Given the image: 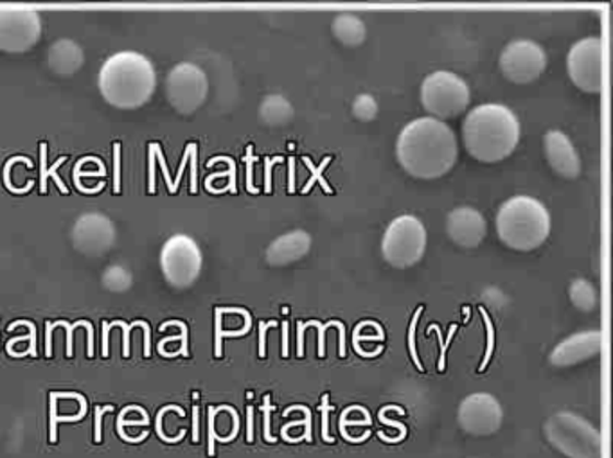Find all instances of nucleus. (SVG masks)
Segmentation results:
<instances>
[{
    "label": "nucleus",
    "mask_w": 613,
    "mask_h": 458,
    "mask_svg": "<svg viewBox=\"0 0 613 458\" xmlns=\"http://www.w3.org/2000/svg\"><path fill=\"white\" fill-rule=\"evenodd\" d=\"M459 156L456 133L434 117L409 122L396 141V158L411 177L436 180L456 166Z\"/></svg>",
    "instance_id": "f257e3e1"
},
{
    "label": "nucleus",
    "mask_w": 613,
    "mask_h": 458,
    "mask_svg": "<svg viewBox=\"0 0 613 458\" xmlns=\"http://www.w3.org/2000/svg\"><path fill=\"white\" fill-rule=\"evenodd\" d=\"M520 121L517 114L498 105H479L462 121V141L467 152L479 162L495 164L512 155L520 142Z\"/></svg>",
    "instance_id": "f03ea898"
},
{
    "label": "nucleus",
    "mask_w": 613,
    "mask_h": 458,
    "mask_svg": "<svg viewBox=\"0 0 613 458\" xmlns=\"http://www.w3.org/2000/svg\"><path fill=\"white\" fill-rule=\"evenodd\" d=\"M97 86L105 102L119 110H133L152 99L157 72L141 52H116L103 63Z\"/></svg>",
    "instance_id": "7ed1b4c3"
},
{
    "label": "nucleus",
    "mask_w": 613,
    "mask_h": 458,
    "mask_svg": "<svg viewBox=\"0 0 613 458\" xmlns=\"http://www.w3.org/2000/svg\"><path fill=\"white\" fill-rule=\"evenodd\" d=\"M495 227L506 247L531 253L547 242L551 214L537 198L518 195L502 203L495 218Z\"/></svg>",
    "instance_id": "20e7f679"
},
{
    "label": "nucleus",
    "mask_w": 613,
    "mask_h": 458,
    "mask_svg": "<svg viewBox=\"0 0 613 458\" xmlns=\"http://www.w3.org/2000/svg\"><path fill=\"white\" fill-rule=\"evenodd\" d=\"M547 443L567 458H603L601 433L578 413L557 412L543 426Z\"/></svg>",
    "instance_id": "39448f33"
},
{
    "label": "nucleus",
    "mask_w": 613,
    "mask_h": 458,
    "mask_svg": "<svg viewBox=\"0 0 613 458\" xmlns=\"http://www.w3.org/2000/svg\"><path fill=\"white\" fill-rule=\"evenodd\" d=\"M421 105L437 121H448L467 111L472 102V91L467 81L456 72L436 71L421 83Z\"/></svg>",
    "instance_id": "423d86ee"
},
{
    "label": "nucleus",
    "mask_w": 613,
    "mask_h": 458,
    "mask_svg": "<svg viewBox=\"0 0 613 458\" xmlns=\"http://www.w3.org/2000/svg\"><path fill=\"white\" fill-rule=\"evenodd\" d=\"M428 234L420 218L401 214L389 223L381 237V254L390 267L411 268L425 256Z\"/></svg>",
    "instance_id": "0eeeda50"
},
{
    "label": "nucleus",
    "mask_w": 613,
    "mask_h": 458,
    "mask_svg": "<svg viewBox=\"0 0 613 458\" xmlns=\"http://www.w3.org/2000/svg\"><path fill=\"white\" fill-rule=\"evenodd\" d=\"M203 267L202 250L193 237L177 234L164 243L161 250V270L173 287L193 286Z\"/></svg>",
    "instance_id": "6e6552de"
},
{
    "label": "nucleus",
    "mask_w": 613,
    "mask_h": 458,
    "mask_svg": "<svg viewBox=\"0 0 613 458\" xmlns=\"http://www.w3.org/2000/svg\"><path fill=\"white\" fill-rule=\"evenodd\" d=\"M44 24L38 11L22 5L0 8V51L22 55L40 42Z\"/></svg>",
    "instance_id": "1a4fd4ad"
},
{
    "label": "nucleus",
    "mask_w": 613,
    "mask_h": 458,
    "mask_svg": "<svg viewBox=\"0 0 613 458\" xmlns=\"http://www.w3.org/2000/svg\"><path fill=\"white\" fill-rule=\"evenodd\" d=\"M208 94V74L194 63L184 61V63L173 67L167 74V102L182 116L194 114L205 103Z\"/></svg>",
    "instance_id": "9d476101"
},
{
    "label": "nucleus",
    "mask_w": 613,
    "mask_h": 458,
    "mask_svg": "<svg viewBox=\"0 0 613 458\" xmlns=\"http://www.w3.org/2000/svg\"><path fill=\"white\" fill-rule=\"evenodd\" d=\"M604 46L598 36L576 42L567 55V74L579 91L599 94L603 91Z\"/></svg>",
    "instance_id": "9b49d317"
},
{
    "label": "nucleus",
    "mask_w": 613,
    "mask_h": 458,
    "mask_svg": "<svg viewBox=\"0 0 613 458\" xmlns=\"http://www.w3.org/2000/svg\"><path fill=\"white\" fill-rule=\"evenodd\" d=\"M498 66L507 80L517 85H528L542 77L547 67V55L537 42L518 38L504 47Z\"/></svg>",
    "instance_id": "f8f14e48"
},
{
    "label": "nucleus",
    "mask_w": 613,
    "mask_h": 458,
    "mask_svg": "<svg viewBox=\"0 0 613 458\" xmlns=\"http://www.w3.org/2000/svg\"><path fill=\"white\" fill-rule=\"evenodd\" d=\"M457 421L468 435L490 437L502 428L504 410H502L498 399L492 394H470L459 404Z\"/></svg>",
    "instance_id": "ddd939ff"
},
{
    "label": "nucleus",
    "mask_w": 613,
    "mask_h": 458,
    "mask_svg": "<svg viewBox=\"0 0 613 458\" xmlns=\"http://www.w3.org/2000/svg\"><path fill=\"white\" fill-rule=\"evenodd\" d=\"M71 239L74 248L85 256H103L116 243V225L102 212H86L74 223Z\"/></svg>",
    "instance_id": "4468645a"
},
{
    "label": "nucleus",
    "mask_w": 613,
    "mask_h": 458,
    "mask_svg": "<svg viewBox=\"0 0 613 458\" xmlns=\"http://www.w3.org/2000/svg\"><path fill=\"white\" fill-rule=\"evenodd\" d=\"M601 348H603V332L599 329L574 332L551 351L549 362L554 367H574L598 356Z\"/></svg>",
    "instance_id": "2eb2a0df"
},
{
    "label": "nucleus",
    "mask_w": 613,
    "mask_h": 458,
    "mask_svg": "<svg viewBox=\"0 0 613 458\" xmlns=\"http://www.w3.org/2000/svg\"><path fill=\"white\" fill-rule=\"evenodd\" d=\"M446 234L459 247H479L487 234L486 218L473 207H457L446 216Z\"/></svg>",
    "instance_id": "dca6fc26"
},
{
    "label": "nucleus",
    "mask_w": 613,
    "mask_h": 458,
    "mask_svg": "<svg viewBox=\"0 0 613 458\" xmlns=\"http://www.w3.org/2000/svg\"><path fill=\"white\" fill-rule=\"evenodd\" d=\"M543 150L547 156L553 172L563 178H578L581 173V158H579L573 141L563 131L549 130L543 137Z\"/></svg>",
    "instance_id": "f3484780"
},
{
    "label": "nucleus",
    "mask_w": 613,
    "mask_h": 458,
    "mask_svg": "<svg viewBox=\"0 0 613 458\" xmlns=\"http://www.w3.org/2000/svg\"><path fill=\"white\" fill-rule=\"evenodd\" d=\"M311 245H314V237L308 232L303 228L290 231L270 243L264 259L270 267H288L292 262L300 261L303 257L308 256Z\"/></svg>",
    "instance_id": "a211bd4d"
},
{
    "label": "nucleus",
    "mask_w": 613,
    "mask_h": 458,
    "mask_svg": "<svg viewBox=\"0 0 613 458\" xmlns=\"http://www.w3.org/2000/svg\"><path fill=\"white\" fill-rule=\"evenodd\" d=\"M47 63L58 77H72L80 72L85 63V52L78 42L71 40V38H60L49 47Z\"/></svg>",
    "instance_id": "6ab92c4d"
},
{
    "label": "nucleus",
    "mask_w": 613,
    "mask_h": 458,
    "mask_svg": "<svg viewBox=\"0 0 613 458\" xmlns=\"http://www.w3.org/2000/svg\"><path fill=\"white\" fill-rule=\"evenodd\" d=\"M258 116L264 127L279 128L294 119L295 110L286 97L281 94H270L259 105Z\"/></svg>",
    "instance_id": "aec40b11"
},
{
    "label": "nucleus",
    "mask_w": 613,
    "mask_h": 458,
    "mask_svg": "<svg viewBox=\"0 0 613 458\" xmlns=\"http://www.w3.org/2000/svg\"><path fill=\"white\" fill-rule=\"evenodd\" d=\"M331 33L340 44L347 47L362 46L367 38V27H365L364 21L353 13H340L334 16Z\"/></svg>",
    "instance_id": "412c9836"
},
{
    "label": "nucleus",
    "mask_w": 613,
    "mask_h": 458,
    "mask_svg": "<svg viewBox=\"0 0 613 458\" xmlns=\"http://www.w3.org/2000/svg\"><path fill=\"white\" fill-rule=\"evenodd\" d=\"M568 298L579 312L590 313L598 307V290L587 279H576L570 282Z\"/></svg>",
    "instance_id": "4be33fe9"
},
{
    "label": "nucleus",
    "mask_w": 613,
    "mask_h": 458,
    "mask_svg": "<svg viewBox=\"0 0 613 458\" xmlns=\"http://www.w3.org/2000/svg\"><path fill=\"white\" fill-rule=\"evenodd\" d=\"M86 329L89 332V348H86V353H89V357L94 356V328H92V324L89 320H78L74 326L69 322H47V332H46V354L47 356H51L52 354V331L56 328H66L67 329V356H72V332L74 329L80 328Z\"/></svg>",
    "instance_id": "5701e85b"
},
{
    "label": "nucleus",
    "mask_w": 613,
    "mask_h": 458,
    "mask_svg": "<svg viewBox=\"0 0 613 458\" xmlns=\"http://www.w3.org/2000/svg\"><path fill=\"white\" fill-rule=\"evenodd\" d=\"M103 286L107 287L108 292L111 293H125L132 287L133 275L128 272L127 268L119 267V265H114V267L107 268L102 278Z\"/></svg>",
    "instance_id": "b1692460"
},
{
    "label": "nucleus",
    "mask_w": 613,
    "mask_h": 458,
    "mask_svg": "<svg viewBox=\"0 0 613 458\" xmlns=\"http://www.w3.org/2000/svg\"><path fill=\"white\" fill-rule=\"evenodd\" d=\"M67 156H60V161L55 162V166L47 167V144L46 142H42L40 144V192L42 195H47V178L52 177L55 178L56 186L60 189L63 195H69V189H67L66 184L58 177V173L56 169L61 166V164H66Z\"/></svg>",
    "instance_id": "393cba45"
},
{
    "label": "nucleus",
    "mask_w": 613,
    "mask_h": 458,
    "mask_svg": "<svg viewBox=\"0 0 613 458\" xmlns=\"http://www.w3.org/2000/svg\"><path fill=\"white\" fill-rule=\"evenodd\" d=\"M303 162H305L306 166H308L309 172H311V177L309 180L306 181V186L300 189L303 195H308L309 189L315 186V184H320L322 187V191L328 192V195H333V189H331L330 184L325 178V169L326 167L330 166L331 162H333V156L328 155L326 156L325 161L320 162V166H315L314 162L309 156H303Z\"/></svg>",
    "instance_id": "a878e982"
},
{
    "label": "nucleus",
    "mask_w": 613,
    "mask_h": 458,
    "mask_svg": "<svg viewBox=\"0 0 613 458\" xmlns=\"http://www.w3.org/2000/svg\"><path fill=\"white\" fill-rule=\"evenodd\" d=\"M311 326L319 329V356L325 357V332L326 329L333 326V320H330L328 324L319 322V320H309V322L297 324V356L303 357V354H305V332L306 329L311 328Z\"/></svg>",
    "instance_id": "bb28decb"
},
{
    "label": "nucleus",
    "mask_w": 613,
    "mask_h": 458,
    "mask_svg": "<svg viewBox=\"0 0 613 458\" xmlns=\"http://www.w3.org/2000/svg\"><path fill=\"white\" fill-rule=\"evenodd\" d=\"M353 116L362 122L375 121L376 116H378V103H376L375 97L370 94H361V96L355 97L353 106Z\"/></svg>",
    "instance_id": "cd10ccee"
},
{
    "label": "nucleus",
    "mask_w": 613,
    "mask_h": 458,
    "mask_svg": "<svg viewBox=\"0 0 613 458\" xmlns=\"http://www.w3.org/2000/svg\"><path fill=\"white\" fill-rule=\"evenodd\" d=\"M142 320H135L132 326H128L127 322L122 320H116V322L103 324V356H108V334H110L111 328H122L125 331V342H122V356H130V331H132L135 326H141Z\"/></svg>",
    "instance_id": "c85d7f7f"
},
{
    "label": "nucleus",
    "mask_w": 613,
    "mask_h": 458,
    "mask_svg": "<svg viewBox=\"0 0 613 458\" xmlns=\"http://www.w3.org/2000/svg\"><path fill=\"white\" fill-rule=\"evenodd\" d=\"M16 162H24L27 167H31V169H33V161H31V158H27V156H11L10 161L5 162L2 177H4V184L5 187H8V191L15 192V195H26L27 191H31V189H33V186H35V181L30 180L24 187H15L13 186V184H11V167H13V164H16Z\"/></svg>",
    "instance_id": "c756f323"
},
{
    "label": "nucleus",
    "mask_w": 613,
    "mask_h": 458,
    "mask_svg": "<svg viewBox=\"0 0 613 458\" xmlns=\"http://www.w3.org/2000/svg\"><path fill=\"white\" fill-rule=\"evenodd\" d=\"M479 312H481L482 320H484V324H486L487 331L486 353H484V360H482L481 367H479V373H484L487 365H490V360H492L493 351H495V326H493V320L492 317H490V313H487L484 307H479Z\"/></svg>",
    "instance_id": "7c9ffc66"
},
{
    "label": "nucleus",
    "mask_w": 613,
    "mask_h": 458,
    "mask_svg": "<svg viewBox=\"0 0 613 458\" xmlns=\"http://www.w3.org/2000/svg\"><path fill=\"white\" fill-rule=\"evenodd\" d=\"M421 313H423V306L417 307L414 318H412L411 328H409V349H411L412 362L416 363V367L420 368L421 373H425L416 349V328L417 322H420Z\"/></svg>",
    "instance_id": "2f4dec72"
},
{
    "label": "nucleus",
    "mask_w": 613,
    "mask_h": 458,
    "mask_svg": "<svg viewBox=\"0 0 613 458\" xmlns=\"http://www.w3.org/2000/svg\"><path fill=\"white\" fill-rule=\"evenodd\" d=\"M431 332H437V334H439V343H441V360H439L437 368H439V373H443L446 367V351L450 348L451 338H453V334L457 332V326H450V331L446 334V340H443L441 328L436 326V324H432L431 329H428L426 334H431Z\"/></svg>",
    "instance_id": "473e14b6"
},
{
    "label": "nucleus",
    "mask_w": 613,
    "mask_h": 458,
    "mask_svg": "<svg viewBox=\"0 0 613 458\" xmlns=\"http://www.w3.org/2000/svg\"><path fill=\"white\" fill-rule=\"evenodd\" d=\"M157 142H152L150 146H148V192L153 195L155 189H157V180H155V161H157Z\"/></svg>",
    "instance_id": "72a5a7b5"
},
{
    "label": "nucleus",
    "mask_w": 613,
    "mask_h": 458,
    "mask_svg": "<svg viewBox=\"0 0 613 458\" xmlns=\"http://www.w3.org/2000/svg\"><path fill=\"white\" fill-rule=\"evenodd\" d=\"M284 156H267L264 158V192L272 195V172H274L275 164H283Z\"/></svg>",
    "instance_id": "f704fd0d"
},
{
    "label": "nucleus",
    "mask_w": 613,
    "mask_h": 458,
    "mask_svg": "<svg viewBox=\"0 0 613 458\" xmlns=\"http://www.w3.org/2000/svg\"><path fill=\"white\" fill-rule=\"evenodd\" d=\"M114 195H121V144L114 142Z\"/></svg>",
    "instance_id": "c9c22d12"
},
{
    "label": "nucleus",
    "mask_w": 613,
    "mask_h": 458,
    "mask_svg": "<svg viewBox=\"0 0 613 458\" xmlns=\"http://www.w3.org/2000/svg\"><path fill=\"white\" fill-rule=\"evenodd\" d=\"M252 152L254 148L249 144L247 146V155L244 156L245 164H247V184L245 186H247V191L250 195H258L259 189L254 186V162L258 161V156L252 155Z\"/></svg>",
    "instance_id": "e433bc0d"
},
{
    "label": "nucleus",
    "mask_w": 613,
    "mask_h": 458,
    "mask_svg": "<svg viewBox=\"0 0 613 458\" xmlns=\"http://www.w3.org/2000/svg\"><path fill=\"white\" fill-rule=\"evenodd\" d=\"M216 162H227L228 164V186L227 191L236 192V162L231 156H214L208 162V166H214Z\"/></svg>",
    "instance_id": "4c0bfd02"
},
{
    "label": "nucleus",
    "mask_w": 613,
    "mask_h": 458,
    "mask_svg": "<svg viewBox=\"0 0 613 458\" xmlns=\"http://www.w3.org/2000/svg\"><path fill=\"white\" fill-rule=\"evenodd\" d=\"M19 326H26L30 328V340H31V348L27 349L26 353H22V356H26V354H31V356H36V328L35 324L30 322V320H19V322H11L10 324V331L11 329L19 328Z\"/></svg>",
    "instance_id": "58836bf2"
},
{
    "label": "nucleus",
    "mask_w": 613,
    "mask_h": 458,
    "mask_svg": "<svg viewBox=\"0 0 613 458\" xmlns=\"http://www.w3.org/2000/svg\"><path fill=\"white\" fill-rule=\"evenodd\" d=\"M189 146V156H191V195H197L198 191V184H197V162H198V146L194 142L188 144Z\"/></svg>",
    "instance_id": "ea45409f"
},
{
    "label": "nucleus",
    "mask_w": 613,
    "mask_h": 458,
    "mask_svg": "<svg viewBox=\"0 0 613 458\" xmlns=\"http://www.w3.org/2000/svg\"><path fill=\"white\" fill-rule=\"evenodd\" d=\"M157 161L161 162V169H163L164 178H166L167 191L169 195H175V187H173L172 175H169V169H167L166 158H164L163 148L161 144L157 146Z\"/></svg>",
    "instance_id": "a19ab883"
},
{
    "label": "nucleus",
    "mask_w": 613,
    "mask_h": 458,
    "mask_svg": "<svg viewBox=\"0 0 613 458\" xmlns=\"http://www.w3.org/2000/svg\"><path fill=\"white\" fill-rule=\"evenodd\" d=\"M274 326H278L275 320H272V322H259V356L261 357L264 356V334H267V329L274 328Z\"/></svg>",
    "instance_id": "79ce46f5"
},
{
    "label": "nucleus",
    "mask_w": 613,
    "mask_h": 458,
    "mask_svg": "<svg viewBox=\"0 0 613 458\" xmlns=\"http://www.w3.org/2000/svg\"><path fill=\"white\" fill-rule=\"evenodd\" d=\"M189 161V146H186V152H184L182 162H180V167H178L177 178L173 181V187L175 191H178V186H180V180H182L184 169H186V164Z\"/></svg>",
    "instance_id": "37998d69"
},
{
    "label": "nucleus",
    "mask_w": 613,
    "mask_h": 458,
    "mask_svg": "<svg viewBox=\"0 0 613 458\" xmlns=\"http://www.w3.org/2000/svg\"><path fill=\"white\" fill-rule=\"evenodd\" d=\"M288 192L290 195L295 192V156L288 158Z\"/></svg>",
    "instance_id": "c03bdc74"
},
{
    "label": "nucleus",
    "mask_w": 613,
    "mask_h": 458,
    "mask_svg": "<svg viewBox=\"0 0 613 458\" xmlns=\"http://www.w3.org/2000/svg\"><path fill=\"white\" fill-rule=\"evenodd\" d=\"M288 356V324H283V357Z\"/></svg>",
    "instance_id": "a18cd8bd"
}]
</instances>
